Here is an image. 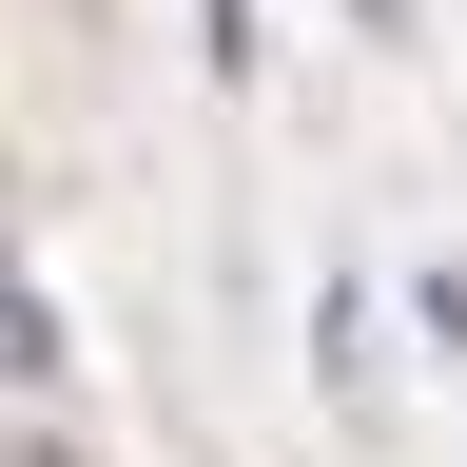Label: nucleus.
Listing matches in <instances>:
<instances>
[{
  "label": "nucleus",
  "instance_id": "f257e3e1",
  "mask_svg": "<svg viewBox=\"0 0 467 467\" xmlns=\"http://www.w3.org/2000/svg\"><path fill=\"white\" fill-rule=\"evenodd\" d=\"M39 370H58V292L20 273V234H0V389H39Z\"/></svg>",
  "mask_w": 467,
  "mask_h": 467
}]
</instances>
